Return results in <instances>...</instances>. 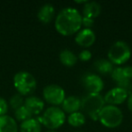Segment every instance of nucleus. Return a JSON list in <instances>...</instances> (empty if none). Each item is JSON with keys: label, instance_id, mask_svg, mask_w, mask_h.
<instances>
[{"label": "nucleus", "instance_id": "39448f33", "mask_svg": "<svg viewBox=\"0 0 132 132\" xmlns=\"http://www.w3.org/2000/svg\"><path fill=\"white\" fill-rule=\"evenodd\" d=\"M131 56V49L129 45L124 41L115 42L108 51L109 61L112 64L121 65L129 60Z\"/></svg>", "mask_w": 132, "mask_h": 132}, {"label": "nucleus", "instance_id": "412c9836", "mask_svg": "<svg viewBox=\"0 0 132 132\" xmlns=\"http://www.w3.org/2000/svg\"><path fill=\"white\" fill-rule=\"evenodd\" d=\"M9 104H10V106H11L12 109H14L15 110H17V109L20 108V107H22L23 105L24 104V98H23V96L19 93L15 94V95L12 96L11 99H10Z\"/></svg>", "mask_w": 132, "mask_h": 132}, {"label": "nucleus", "instance_id": "1a4fd4ad", "mask_svg": "<svg viewBox=\"0 0 132 132\" xmlns=\"http://www.w3.org/2000/svg\"><path fill=\"white\" fill-rule=\"evenodd\" d=\"M128 93L125 90L119 87H115V88L110 90L104 96V101L105 103L108 105H113V106H117L121 103L124 102L126 100H128Z\"/></svg>", "mask_w": 132, "mask_h": 132}, {"label": "nucleus", "instance_id": "9b49d317", "mask_svg": "<svg viewBox=\"0 0 132 132\" xmlns=\"http://www.w3.org/2000/svg\"><path fill=\"white\" fill-rule=\"evenodd\" d=\"M24 106L32 115H38L44 110V102L42 99L35 96H30L24 101Z\"/></svg>", "mask_w": 132, "mask_h": 132}, {"label": "nucleus", "instance_id": "f03ea898", "mask_svg": "<svg viewBox=\"0 0 132 132\" xmlns=\"http://www.w3.org/2000/svg\"><path fill=\"white\" fill-rule=\"evenodd\" d=\"M81 109L93 120H99V114L105 106L104 97L100 93H87L82 97Z\"/></svg>", "mask_w": 132, "mask_h": 132}, {"label": "nucleus", "instance_id": "cd10ccee", "mask_svg": "<svg viewBox=\"0 0 132 132\" xmlns=\"http://www.w3.org/2000/svg\"><path fill=\"white\" fill-rule=\"evenodd\" d=\"M73 132H81V131H73Z\"/></svg>", "mask_w": 132, "mask_h": 132}, {"label": "nucleus", "instance_id": "b1692460", "mask_svg": "<svg viewBox=\"0 0 132 132\" xmlns=\"http://www.w3.org/2000/svg\"><path fill=\"white\" fill-rule=\"evenodd\" d=\"M93 24H94V19L82 16V26H84L85 28L90 29V27H92Z\"/></svg>", "mask_w": 132, "mask_h": 132}, {"label": "nucleus", "instance_id": "bb28decb", "mask_svg": "<svg viewBox=\"0 0 132 132\" xmlns=\"http://www.w3.org/2000/svg\"><path fill=\"white\" fill-rule=\"evenodd\" d=\"M45 132H57V131H54V130H48V131H45Z\"/></svg>", "mask_w": 132, "mask_h": 132}, {"label": "nucleus", "instance_id": "dca6fc26", "mask_svg": "<svg viewBox=\"0 0 132 132\" xmlns=\"http://www.w3.org/2000/svg\"><path fill=\"white\" fill-rule=\"evenodd\" d=\"M94 68L100 74L109 75L111 74L114 67L113 64L107 59H98L94 62Z\"/></svg>", "mask_w": 132, "mask_h": 132}, {"label": "nucleus", "instance_id": "aec40b11", "mask_svg": "<svg viewBox=\"0 0 132 132\" xmlns=\"http://www.w3.org/2000/svg\"><path fill=\"white\" fill-rule=\"evenodd\" d=\"M15 119L19 121H24L27 120V119H32V114L30 113V111L26 108L24 105H23L22 107L18 108L17 110H15Z\"/></svg>", "mask_w": 132, "mask_h": 132}, {"label": "nucleus", "instance_id": "a878e982", "mask_svg": "<svg viewBox=\"0 0 132 132\" xmlns=\"http://www.w3.org/2000/svg\"><path fill=\"white\" fill-rule=\"evenodd\" d=\"M127 101H128V110L132 112V93L128 95V100H127Z\"/></svg>", "mask_w": 132, "mask_h": 132}, {"label": "nucleus", "instance_id": "423d86ee", "mask_svg": "<svg viewBox=\"0 0 132 132\" xmlns=\"http://www.w3.org/2000/svg\"><path fill=\"white\" fill-rule=\"evenodd\" d=\"M65 112L55 106L46 109L41 118L43 124L51 130L61 128L65 122Z\"/></svg>", "mask_w": 132, "mask_h": 132}, {"label": "nucleus", "instance_id": "5701e85b", "mask_svg": "<svg viewBox=\"0 0 132 132\" xmlns=\"http://www.w3.org/2000/svg\"><path fill=\"white\" fill-rule=\"evenodd\" d=\"M8 110V104L4 98L0 97V116L6 115Z\"/></svg>", "mask_w": 132, "mask_h": 132}, {"label": "nucleus", "instance_id": "4be33fe9", "mask_svg": "<svg viewBox=\"0 0 132 132\" xmlns=\"http://www.w3.org/2000/svg\"><path fill=\"white\" fill-rule=\"evenodd\" d=\"M92 56V53H90L89 50L85 49V50H82V51L79 53V57H78V58L81 61H82V62H88V61L90 60Z\"/></svg>", "mask_w": 132, "mask_h": 132}, {"label": "nucleus", "instance_id": "7ed1b4c3", "mask_svg": "<svg viewBox=\"0 0 132 132\" xmlns=\"http://www.w3.org/2000/svg\"><path fill=\"white\" fill-rule=\"evenodd\" d=\"M14 86L22 96L32 94L36 90L37 82L33 74L26 71H21L14 76Z\"/></svg>", "mask_w": 132, "mask_h": 132}, {"label": "nucleus", "instance_id": "4468645a", "mask_svg": "<svg viewBox=\"0 0 132 132\" xmlns=\"http://www.w3.org/2000/svg\"><path fill=\"white\" fill-rule=\"evenodd\" d=\"M101 6L98 2L95 1H87L84 4L82 14L84 17L94 19L101 15Z\"/></svg>", "mask_w": 132, "mask_h": 132}, {"label": "nucleus", "instance_id": "9d476101", "mask_svg": "<svg viewBox=\"0 0 132 132\" xmlns=\"http://www.w3.org/2000/svg\"><path fill=\"white\" fill-rule=\"evenodd\" d=\"M96 35L92 29L84 28L78 32L75 36V42L81 47H90L95 43Z\"/></svg>", "mask_w": 132, "mask_h": 132}, {"label": "nucleus", "instance_id": "0eeeda50", "mask_svg": "<svg viewBox=\"0 0 132 132\" xmlns=\"http://www.w3.org/2000/svg\"><path fill=\"white\" fill-rule=\"evenodd\" d=\"M43 95L48 103L52 105H61L65 100V92L64 90L57 84H50L44 87Z\"/></svg>", "mask_w": 132, "mask_h": 132}, {"label": "nucleus", "instance_id": "f3484780", "mask_svg": "<svg viewBox=\"0 0 132 132\" xmlns=\"http://www.w3.org/2000/svg\"><path fill=\"white\" fill-rule=\"evenodd\" d=\"M59 59H60V62L64 66H66V67H72L77 62L78 57L71 50L64 49L62 51H61L60 54H59Z\"/></svg>", "mask_w": 132, "mask_h": 132}, {"label": "nucleus", "instance_id": "393cba45", "mask_svg": "<svg viewBox=\"0 0 132 132\" xmlns=\"http://www.w3.org/2000/svg\"><path fill=\"white\" fill-rule=\"evenodd\" d=\"M123 71H124V74L128 79H132V66H125L123 67Z\"/></svg>", "mask_w": 132, "mask_h": 132}, {"label": "nucleus", "instance_id": "a211bd4d", "mask_svg": "<svg viewBox=\"0 0 132 132\" xmlns=\"http://www.w3.org/2000/svg\"><path fill=\"white\" fill-rule=\"evenodd\" d=\"M42 126L36 119H30L20 125V132H41Z\"/></svg>", "mask_w": 132, "mask_h": 132}, {"label": "nucleus", "instance_id": "6e6552de", "mask_svg": "<svg viewBox=\"0 0 132 132\" xmlns=\"http://www.w3.org/2000/svg\"><path fill=\"white\" fill-rule=\"evenodd\" d=\"M81 84L87 93H100L104 87V82L101 78L90 72H87L81 77Z\"/></svg>", "mask_w": 132, "mask_h": 132}, {"label": "nucleus", "instance_id": "ddd939ff", "mask_svg": "<svg viewBox=\"0 0 132 132\" xmlns=\"http://www.w3.org/2000/svg\"><path fill=\"white\" fill-rule=\"evenodd\" d=\"M55 15V10L53 5L44 4L40 7L37 13V17L39 21L43 24H49L53 20V16Z\"/></svg>", "mask_w": 132, "mask_h": 132}, {"label": "nucleus", "instance_id": "f8f14e48", "mask_svg": "<svg viewBox=\"0 0 132 132\" xmlns=\"http://www.w3.org/2000/svg\"><path fill=\"white\" fill-rule=\"evenodd\" d=\"M81 108V101L76 96H69L65 98L62 103V110L69 114L74 113L80 110Z\"/></svg>", "mask_w": 132, "mask_h": 132}, {"label": "nucleus", "instance_id": "f257e3e1", "mask_svg": "<svg viewBox=\"0 0 132 132\" xmlns=\"http://www.w3.org/2000/svg\"><path fill=\"white\" fill-rule=\"evenodd\" d=\"M82 26V16L73 7H65L56 15L54 26L56 31L64 36L72 35L80 31Z\"/></svg>", "mask_w": 132, "mask_h": 132}, {"label": "nucleus", "instance_id": "20e7f679", "mask_svg": "<svg viewBox=\"0 0 132 132\" xmlns=\"http://www.w3.org/2000/svg\"><path fill=\"white\" fill-rule=\"evenodd\" d=\"M123 113L119 108L113 105H106L99 114V120L106 128H114L123 121Z\"/></svg>", "mask_w": 132, "mask_h": 132}, {"label": "nucleus", "instance_id": "6ab92c4d", "mask_svg": "<svg viewBox=\"0 0 132 132\" xmlns=\"http://www.w3.org/2000/svg\"><path fill=\"white\" fill-rule=\"evenodd\" d=\"M67 121H68V123L71 126L75 127V128H79V127L85 124L86 118H85L83 113L77 111V112H74V113L70 114L68 116V118H67Z\"/></svg>", "mask_w": 132, "mask_h": 132}, {"label": "nucleus", "instance_id": "2eb2a0df", "mask_svg": "<svg viewBox=\"0 0 132 132\" xmlns=\"http://www.w3.org/2000/svg\"><path fill=\"white\" fill-rule=\"evenodd\" d=\"M0 132H18L15 119L8 115L0 116Z\"/></svg>", "mask_w": 132, "mask_h": 132}]
</instances>
